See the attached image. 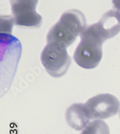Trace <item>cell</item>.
I'll use <instances>...</instances> for the list:
<instances>
[{
    "label": "cell",
    "mask_w": 120,
    "mask_h": 134,
    "mask_svg": "<svg viewBox=\"0 0 120 134\" xmlns=\"http://www.w3.org/2000/svg\"><path fill=\"white\" fill-rule=\"evenodd\" d=\"M86 26V18L81 11L76 9L66 11L49 31L48 43H53L66 49L81 35Z\"/></svg>",
    "instance_id": "obj_1"
},
{
    "label": "cell",
    "mask_w": 120,
    "mask_h": 134,
    "mask_svg": "<svg viewBox=\"0 0 120 134\" xmlns=\"http://www.w3.org/2000/svg\"><path fill=\"white\" fill-rule=\"evenodd\" d=\"M92 119H106L118 113L120 102L112 94H100L91 97L85 103Z\"/></svg>",
    "instance_id": "obj_5"
},
{
    "label": "cell",
    "mask_w": 120,
    "mask_h": 134,
    "mask_svg": "<svg viewBox=\"0 0 120 134\" xmlns=\"http://www.w3.org/2000/svg\"><path fill=\"white\" fill-rule=\"evenodd\" d=\"M80 37L81 41L73 55L75 62L86 69L96 68L102 58V44L105 40L97 33L92 25L85 28Z\"/></svg>",
    "instance_id": "obj_2"
},
{
    "label": "cell",
    "mask_w": 120,
    "mask_h": 134,
    "mask_svg": "<svg viewBox=\"0 0 120 134\" xmlns=\"http://www.w3.org/2000/svg\"><path fill=\"white\" fill-rule=\"evenodd\" d=\"M119 118H120V112H119Z\"/></svg>",
    "instance_id": "obj_10"
},
{
    "label": "cell",
    "mask_w": 120,
    "mask_h": 134,
    "mask_svg": "<svg viewBox=\"0 0 120 134\" xmlns=\"http://www.w3.org/2000/svg\"><path fill=\"white\" fill-rule=\"evenodd\" d=\"M66 119L68 125L76 131L84 129L92 120L84 103H74L66 111Z\"/></svg>",
    "instance_id": "obj_7"
},
{
    "label": "cell",
    "mask_w": 120,
    "mask_h": 134,
    "mask_svg": "<svg viewBox=\"0 0 120 134\" xmlns=\"http://www.w3.org/2000/svg\"><path fill=\"white\" fill-rule=\"evenodd\" d=\"M93 27L99 35L105 40L113 37L120 31V13L115 10L107 12Z\"/></svg>",
    "instance_id": "obj_6"
},
{
    "label": "cell",
    "mask_w": 120,
    "mask_h": 134,
    "mask_svg": "<svg viewBox=\"0 0 120 134\" xmlns=\"http://www.w3.org/2000/svg\"><path fill=\"white\" fill-rule=\"evenodd\" d=\"M41 62L46 70L54 78L66 74L71 64V58L66 48L48 43L41 54Z\"/></svg>",
    "instance_id": "obj_3"
},
{
    "label": "cell",
    "mask_w": 120,
    "mask_h": 134,
    "mask_svg": "<svg viewBox=\"0 0 120 134\" xmlns=\"http://www.w3.org/2000/svg\"><path fill=\"white\" fill-rule=\"evenodd\" d=\"M38 0H10L13 21L16 25L39 27L42 18L36 11Z\"/></svg>",
    "instance_id": "obj_4"
},
{
    "label": "cell",
    "mask_w": 120,
    "mask_h": 134,
    "mask_svg": "<svg viewBox=\"0 0 120 134\" xmlns=\"http://www.w3.org/2000/svg\"><path fill=\"white\" fill-rule=\"evenodd\" d=\"M113 10L120 13V0H112Z\"/></svg>",
    "instance_id": "obj_9"
},
{
    "label": "cell",
    "mask_w": 120,
    "mask_h": 134,
    "mask_svg": "<svg viewBox=\"0 0 120 134\" xmlns=\"http://www.w3.org/2000/svg\"><path fill=\"white\" fill-rule=\"evenodd\" d=\"M81 134H110L109 127L104 121L95 120L89 123Z\"/></svg>",
    "instance_id": "obj_8"
}]
</instances>
